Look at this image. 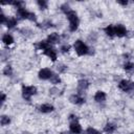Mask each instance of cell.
<instances>
[{
  "label": "cell",
  "mask_w": 134,
  "mask_h": 134,
  "mask_svg": "<svg viewBox=\"0 0 134 134\" xmlns=\"http://www.w3.org/2000/svg\"><path fill=\"white\" fill-rule=\"evenodd\" d=\"M37 94V88L35 86H23L22 87V96L25 100H30L31 96Z\"/></svg>",
  "instance_id": "cell-4"
},
{
  "label": "cell",
  "mask_w": 134,
  "mask_h": 134,
  "mask_svg": "<svg viewBox=\"0 0 134 134\" xmlns=\"http://www.w3.org/2000/svg\"><path fill=\"white\" fill-rule=\"evenodd\" d=\"M66 17L69 21V30L70 31H75L79 27V24H80V19L77 17V14L74 10L71 9L66 14Z\"/></svg>",
  "instance_id": "cell-1"
},
{
  "label": "cell",
  "mask_w": 134,
  "mask_h": 134,
  "mask_svg": "<svg viewBox=\"0 0 134 134\" xmlns=\"http://www.w3.org/2000/svg\"><path fill=\"white\" fill-rule=\"evenodd\" d=\"M115 130H116V126L113 122H107L104 127V132H106L107 134H112Z\"/></svg>",
  "instance_id": "cell-15"
},
{
  "label": "cell",
  "mask_w": 134,
  "mask_h": 134,
  "mask_svg": "<svg viewBox=\"0 0 134 134\" xmlns=\"http://www.w3.org/2000/svg\"><path fill=\"white\" fill-rule=\"evenodd\" d=\"M43 53L45 54V55H47L52 62H55L57 61V58H58V54H57V50L54 49V48H52L51 46L50 47H48V48H46L44 51H43Z\"/></svg>",
  "instance_id": "cell-7"
},
{
  "label": "cell",
  "mask_w": 134,
  "mask_h": 134,
  "mask_svg": "<svg viewBox=\"0 0 134 134\" xmlns=\"http://www.w3.org/2000/svg\"><path fill=\"white\" fill-rule=\"evenodd\" d=\"M124 69L127 71V72H132L134 71V63L132 62H126L124 64Z\"/></svg>",
  "instance_id": "cell-20"
},
{
  "label": "cell",
  "mask_w": 134,
  "mask_h": 134,
  "mask_svg": "<svg viewBox=\"0 0 134 134\" xmlns=\"http://www.w3.org/2000/svg\"><path fill=\"white\" fill-rule=\"evenodd\" d=\"M50 46H51V45H50L47 41H41V42H39L38 45H37V47H38L40 50H43V51H44L46 48L50 47Z\"/></svg>",
  "instance_id": "cell-19"
},
{
  "label": "cell",
  "mask_w": 134,
  "mask_h": 134,
  "mask_svg": "<svg viewBox=\"0 0 134 134\" xmlns=\"http://www.w3.org/2000/svg\"><path fill=\"white\" fill-rule=\"evenodd\" d=\"M117 3H118V4H121V5H124V6H125V5H127V4H128V1H121V0H118V1H117Z\"/></svg>",
  "instance_id": "cell-32"
},
{
  "label": "cell",
  "mask_w": 134,
  "mask_h": 134,
  "mask_svg": "<svg viewBox=\"0 0 134 134\" xmlns=\"http://www.w3.org/2000/svg\"><path fill=\"white\" fill-rule=\"evenodd\" d=\"M38 26H39V27H41V28L46 29V28L52 27L53 25H52V23H51L50 21H45V22H43V23H41V24H38Z\"/></svg>",
  "instance_id": "cell-25"
},
{
  "label": "cell",
  "mask_w": 134,
  "mask_h": 134,
  "mask_svg": "<svg viewBox=\"0 0 134 134\" xmlns=\"http://www.w3.org/2000/svg\"><path fill=\"white\" fill-rule=\"evenodd\" d=\"M69 100L70 103L72 104H75V105H82L85 103V97H83L81 94H72L70 97H69Z\"/></svg>",
  "instance_id": "cell-9"
},
{
  "label": "cell",
  "mask_w": 134,
  "mask_h": 134,
  "mask_svg": "<svg viewBox=\"0 0 134 134\" xmlns=\"http://www.w3.org/2000/svg\"><path fill=\"white\" fill-rule=\"evenodd\" d=\"M114 31H115V36L122 38L127 35V29L122 24H116L114 25Z\"/></svg>",
  "instance_id": "cell-8"
},
{
  "label": "cell",
  "mask_w": 134,
  "mask_h": 134,
  "mask_svg": "<svg viewBox=\"0 0 134 134\" xmlns=\"http://www.w3.org/2000/svg\"><path fill=\"white\" fill-rule=\"evenodd\" d=\"M61 10L63 12V13H65V15L69 12V10H71V8H70V6H69V4H67V3H64L63 5H61Z\"/></svg>",
  "instance_id": "cell-26"
},
{
  "label": "cell",
  "mask_w": 134,
  "mask_h": 134,
  "mask_svg": "<svg viewBox=\"0 0 134 134\" xmlns=\"http://www.w3.org/2000/svg\"><path fill=\"white\" fill-rule=\"evenodd\" d=\"M10 122V118L8 117V116H6V115H2L1 116V118H0V124H1V126H6V125H8Z\"/></svg>",
  "instance_id": "cell-23"
},
{
  "label": "cell",
  "mask_w": 134,
  "mask_h": 134,
  "mask_svg": "<svg viewBox=\"0 0 134 134\" xmlns=\"http://www.w3.org/2000/svg\"><path fill=\"white\" fill-rule=\"evenodd\" d=\"M106 97H107V95H106V93L104 92V91H97L95 94H94V100L96 102V103H104L105 100H106Z\"/></svg>",
  "instance_id": "cell-14"
},
{
  "label": "cell",
  "mask_w": 134,
  "mask_h": 134,
  "mask_svg": "<svg viewBox=\"0 0 134 134\" xmlns=\"http://www.w3.org/2000/svg\"><path fill=\"white\" fill-rule=\"evenodd\" d=\"M6 99V95L4 93H1V103H4Z\"/></svg>",
  "instance_id": "cell-33"
},
{
  "label": "cell",
  "mask_w": 134,
  "mask_h": 134,
  "mask_svg": "<svg viewBox=\"0 0 134 134\" xmlns=\"http://www.w3.org/2000/svg\"><path fill=\"white\" fill-rule=\"evenodd\" d=\"M53 72L49 69V68H42L39 73H38V76L40 80H43V81H46V80H50V77L52 76Z\"/></svg>",
  "instance_id": "cell-6"
},
{
  "label": "cell",
  "mask_w": 134,
  "mask_h": 134,
  "mask_svg": "<svg viewBox=\"0 0 134 134\" xmlns=\"http://www.w3.org/2000/svg\"><path fill=\"white\" fill-rule=\"evenodd\" d=\"M59 134H71V132H67V131H63V132H61V133H59Z\"/></svg>",
  "instance_id": "cell-34"
},
{
  "label": "cell",
  "mask_w": 134,
  "mask_h": 134,
  "mask_svg": "<svg viewBox=\"0 0 134 134\" xmlns=\"http://www.w3.org/2000/svg\"><path fill=\"white\" fill-rule=\"evenodd\" d=\"M104 31H105V34H106L108 37L113 38V37L115 36L114 25H108V26H106V27H105V29H104Z\"/></svg>",
  "instance_id": "cell-18"
},
{
  "label": "cell",
  "mask_w": 134,
  "mask_h": 134,
  "mask_svg": "<svg viewBox=\"0 0 134 134\" xmlns=\"http://www.w3.org/2000/svg\"><path fill=\"white\" fill-rule=\"evenodd\" d=\"M50 82H51V84H54V85H57V84H60L61 83V79H60V76L58 75V74H55V73H53L52 74V76L50 77V80H49Z\"/></svg>",
  "instance_id": "cell-22"
},
{
  "label": "cell",
  "mask_w": 134,
  "mask_h": 134,
  "mask_svg": "<svg viewBox=\"0 0 134 134\" xmlns=\"http://www.w3.org/2000/svg\"><path fill=\"white\" fill-rule=\"evenodd\" d=\"M2 42L5 45H10V44L14 43V38H13V36L10 34H5L2 37Z\"/></svg>",
  "instance_id": "cell-16"
},
{
  "label": "cell",
  "mask_w": 134,
  "mask_h": 134,
  "mask_svg": "<svg viewBox=\"0 0 134 134\" xmlns=\"http://www.w3.org/2000/svg\"><path fill=\"white\" fill-rule=\"evenodd\" d=\"M3 74L4 75H7V76H10L13 74V68L10 65H6L3 69Z\"/></svg>",
  "instance_id": "cell-21"
},
{
  "label": "cell",
  "mask_w": 134,
  "mask_h": 134,
  "mask_svg": "<svg viewBox=\"0 0 134 134\" xmlns=\"http://www.w3.org/2000/svg\"><path fill=\"white\" fill-rule=\"evenodd\" d=\"M17 23H18V20L14 17H10V18H7V21H6L5 25H6L7 28H14L17 25Z\"/></svg>",
  "instance_id": "cell-17"
},
{
  "label": "cell",
  "mask_w": 134,
  "mask_h": 134,
  "mask_svg": "<svg viewBox=\"0 0 134 134\" xmlns=\"http://www.w3.org/2000/svg\"><path fill=\"white\" fill-rule=\"evenodd\" d=\"M118 88L124 92H131V91H134V83L128 80H121L118 83Z\"/></svg>",
  "instance_id": "cell-5"
},
{
  "label": "cell",
  "mask_w": 134,
  "mask_h": 134,
  "mask_svg": "<svg viewBox=\"0 0 134 134\" xmlns=\"http://www.w3.org/2000/svg\"><path fill=\"white\" fill-rule=\"evenodd\" d=\"M69 50H70V45H68V44H64V45L61 46V51H62L63 53L68 52Z\"/></svg>",
  "instance_id": "cell-29"
},
{
  "label": "cell",
  "mask_w": 134,
  "mask_h": 134,
  "mask_svg": "<svg viewBox=\"0 0 134 134\" xmlns=\"http://www.w3.org/2000/svg\"><path fill=\"white\" fill-rule=\"evenodd\" d=\"M131 134H134V133H131Z\"/></svg>",
  "instance_id": "cell-35"
},
{
  "label": "cell",
  "mask_w": 134,
  "mask_h": 134,
  "mask_svg": "<svg viewBox=\"0 0 134 134\" xmlns=\"http://www.w3.org/2000/svg\"><path fill=\"white\" fill-rule=\"evenodd\" d=\"M73 47L77 55H85L89 52V47L82 40H76L73 44Z\"/></svg>",
  "instance_id": "cell-2"
},
{
  "label": "cell",
  "mask_w": 134,
  "mask_h": 134,
  "mask_svg": "<svg viewBox=\"0 0 134 134\" xmlns=\"http://www.w3.org/2000/svg\"><path fill=\"white\" fill-rule=\"evenodd\" d=\"M0 19H1V23H2V24H5V23H6V21H7V18L5 17V15H4V14H1Z\"/></svg>",
  "instance_id": "cell-30"
},
{
  "label": "cell",
  "mask_w": 134,
  "mask_h": 134,
  "mask_svg": "<svg viewBox=\"0 0 134 134\" xmlns=\"http://www.w3.org/2000/svg\"><path fill=\"white\" fill-rule=\"evenodd\" d=\"M69 129H70V132L72 134H81L82 133V127L79 124V121H72V122H70Z\"/></svg>",
  "instance_id": "cell-10"
},
{
  "label": "cell",
  "mask_w": 134,
  "mask_h": 134,
  "mask_svg": "<svg viewBox=\"0 0 134 134\" xmlns=\"http://www.w3.org/2000/svg\"><path fill=\"white\" fill-rule=\"evenodd\" d=\"M17 15L21 18V19H26V20H30V21H37V18H36V15L34 13H30L28 12L25 7H19L17 8Z\"/></svg>",
  "instance_id": "cell-3"
},
{
  "label": "cell",
  "mask_w": 134,
  "mask_h": 134,
  "mask_svg": "<svg viewBox=\"0 0 134 134\" xmlns=\"http://www.w3.org/2000/svg\"><path fill=\"white\" fill-rule=\"evenodd\" d=\"M57 70H58L59 72H61V73L66 72V70H67V66L64 65V64H59L58 67H57Z\"/></svg>",
  "instance_id": "cell-27"
},
{
  "label": "cell",
  "mask_w": 134,
  "mask_h": 134,
  "mask_svg": "<svg viewBox=\"0 0 134 134\" xmlns=\"http://www.w3.org/2000/svg\"><path fill=\"white\" fill-rule=\"evenodd\" d=\"M39 110L42 113H50V112H52L54 110V107L52 105H50V104H42L39 107Z\"/></svg>",
  "instance_id": "cell-13"
},
{
  "label": "cell",
  "mask_w": 134,
  "mask_h": 134,
  "mask_svg": "<svg viewBox=\"0 0 134 134\" xmlns=\"http://www.w3.org/2000/svg\"><path fill=\"white\" fill-rule=\"evenodd\" d=\"M77 116L76 115H73V114H71L70 116H69V120H70V122H72V121H77Z\"/></svg>",
  "instance_id": "cell-31"
},
{
  "label": "cell",
  "mask_w": 134,
  "mask_h": 134,
  "mask_svg": "<svg viewBox=\"0 0 134 134\" xmlns=\"http://www.w3.org/2000/svg\"><path fill=\"white\" fill-rule=\"evenodd\" d=\"M37 4L39 5L40 9H46L47 6H48V2L45 1V0H38L37 1Z\"/></svg>",
  "instance_id": "cell-24"
},
{
  "label": "cell",
  "mask_w": 134,
  "mask_h": 134,
  "mask_svg": "<svg viewBox=\"0 0 134 134\" xmlns=\"http://www.w3.org/2000/svg\"><path fill=\"white\" fill-rule=\"evenodd\" d=\"M85 134H100L97 130L93 129V128H88L86 131H85Z\"/></svg>",
  "instance_id": "cell-28"
},
{
  "label": "cell",
  "mask_w": 134,
  "mask_h": 134,
  "mask_svg": "<svg viewBox=\"0 0 134 134\" xmlns=\"http://www.w3.org/2000/svg\"><path fill=\"white\" fill-rule=\"evenodd\" d=\"M89 82L87 81V80H85V79H83V80H80L79 81V83H77V89H79V94H81L82 93V91H85L88 87H89Z\"/></svg>",
  "instance_id": "cell-12"
},
{
  "label": "cell",
  "mask_w": 134,
  "mask_h": 134,
  "mask_svg": "<svg viewBox=\"0 0 134 134\" xmlns=\"http://www.w3.org/2000/svg\"><path fill=\"white\" fill-rule=\"evenodd\" d=\"M61 38H60V35L57 34V32H52L50 34L48 37H47V42L51 45V44H58L60 42Z\"/></svg>",
  "instance_id": "cell-11"
}]
</instances>
